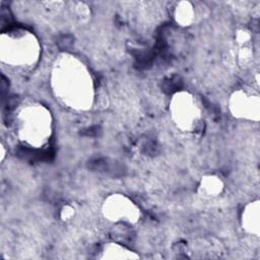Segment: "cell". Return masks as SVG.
<instances>
[{"label": "cell", "instance_id": "6da1fadb", "mask_svg": "<svg viewBox=\"0 0 260 260\" xmlns=\"http://www.w3.org/2000/svg\"><path fill=\"white\" fill-rule=\"evenodd\" d=\"M51 86L56 99L72 110L84 111L92 106V76L75 56L63 54L56 59L51 72Z\"/></svg>", "mask_w": 260, "mask_h": 260}, {"label": "cell", "instance_id": "7a4b0ae2", "mask_svg": "<svg viewBox=\"0 0 260 260\" xmlns=\"http://www.w3.org/2000/svg\"><path fill=\"white\" fill-rule=\"evenodd\" d=\"M14 128L17 138L23 144L34 148H41L48 143L52 136V114L42 104H26L17 111Z\"/></svg>", "mask_w": 260, "mask_h": 260}, {"label": "cell", "instance_id": "3957f363", "mask_svg": "<svg viewBox=\"0 0 260 260\" xmlns=\"http://www.w3.org/2000/svg\"><path fill=\"white\" fill-rule=\"evenodd\" d=\"M40 54V42L31 31L15 28L2 32L0 39L2 64L19 69H29L36 65Z\"/></svg>", "mask_w": 260, "mask_h": 260}, {"label": "cell", "instance_id": "277c9868", "mask_svg": "<svg viewBox=\"0 0 260 260\" xmlns=\"http://www.w3.org/2000/svg\"><path fill=\"white\" fill-rule=\"evenodd\" d=\"M173 123L183 132H193L199 126L202 113L195 96L185 90L173 94L169 105Z\"/></svg>", "mask_w": 260, "mask_h": 260}, {"label": "cell", "instance_id": "5b68a950", "mask_svg": "<svg viewBox=\"0 0 260 260\" xmlns=\"http://www.w3.org/2000/svg\"><path fill=\"white\" fill-rule=\"evenodd\" d=\"M105 218L111 222L136 223L140 218L139 207L126 195L114 193L109 195L102 206Z\"/></svg>", "mask_w": 260, "mask_h": 260}, {"label": "cell", "instance_id": "8992f818", "mask_svg": "<svg viewBox=\"0 0 260 260\" xmlns=\"http://www.w3.org/2000/svg\"><path fill=\"white\" fill-rule=\"evenodd\" d=\"M228 107L231 114L237 118L258 122L260 118V100L253 92L245 89L235 90L229 98Z\"/></svg>", "mask_w": 260, "mask_h": 260}, {"label": "cell", "instance_id": "52a82bcc", "mask_svg": "<svg viewBox=\"0 0 260 260\" xmlns=\"http://www.w3.org/2000/svg\"><path fill=\"white\" fill-rule=\"evenodd\" d=\"M259 200L256 199L249 202L243 209L241 214V225L243 230L253 236L259 237L260 235V206Z\"/></svg>", "mask_w": 260, "mask_h": 260}, {"label": "cell", "instance_id": "ba28073f", "mask_svg": "<svg viewBox=\"0 0 260 260\" xmlns=\"http://www.w3.org/2000/svg\"><path fill=\"white\" fill-rule=\"evenodd\" d=\"M223 189V181L216 175L203 176L198 186V192L204 198L217 197L222 193Z\"/></svg>", "mask_w": 260, "mask_h": 260}, {"label": "cell", "instance_id": "9c48e42d", "mask_svg": "<svg viewBox=\"0 0 260 260\" xmlns=\"http://www.w3.org/2000/svg\"><path fill=\"white\" fill-rule=\"evenodd\" d=\"M101 259H136L139 258L135 252L118 243L106 244L99 256Z\"/></svg>", "mask_w": 260, "mask_h": 260}, {"label": "cell", "instance_id": "30bf717a", "mask_svg": "<svg viewBox=\"0 0 260 260\" xmlns=\"http://www.w3.org/2000/svg\"><path fill=\"white\" fill-rule=\"evenodd\" d=\"M195 8L189 1H180L174 9V18L181 26H189L195 21Z\"/></svg>", "mask_w": 260, "mask_h": 260}, {"label": "cell", "instance_id": "8fae6325", "mask_svg": "<svg viewBox=\"0 0 260 260\" xmlns=\"http://www.w3.org/2000/svg\"><path fill=\"white\" fill-rule=\"evenodd\" d=\"M251 40V35L249 34L248 30L242 28L237 30L236 32V41L240 46H244L247 43H249V41Z\"/></svg>", "mask_w": 260, "mask_h": 260}, {"label": "cell", "instance_id": "7c38bea8", "mask_svg": "<svg viewBox=\"0 0 260 260\" xmlns=\"http://www.w3.org/2000/svg\"><path fill=\"white\" fill-rule=\"evenodd\" d=\"M74 10L79 17H87L89 15L88 6L82 2H77L74 5Z\"/></svg>", "mask_w": 260, "mask_h": 260}, {"label": "cell", "instance_id": "4fadbf2b", "mask_svg": "<svg viewBox=\"0 0 260 260\" xmlns=\"http://www.w3.org/2000/svg\"><path fill=\"white\" fill-rule=\"evenodd\" d=\"M74 208L71 205H64L61 209L60 215L63 220H68L74 215Z\"/></svg>", "mask_w": 260, "mask_h": 260}, {"label": "cell", "instance_id": "5bb4252c", "mask_svg": "<svg viewBox=\"0 0 260 260\" xmlns=\"http://www.w3.org/2000/svg\"><path fill=\"white\" fill-rule=\"evenodd\" d=\"M5 157V148H4V145L1 144V161H3Z\"/></svg>", "mask_w": 260, "mask_h": 260}]
</instances>
